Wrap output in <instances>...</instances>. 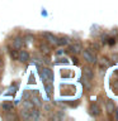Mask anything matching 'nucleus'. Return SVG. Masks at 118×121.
Masks as SVG:
<instances>
[{"label": "nucleus", "instance_id": "nucleus-6", "mask_svg": "<svg viewBox=\"0 0 118 121\" xmlns=\"http://www.w3.org/2000/svg\"><path fill=\"white\" fill-rule=\"evenodd\" d=\"M83 73H84V77H86L88 79H91V78H93V76H94L93 71H91L90 68H88V67H85L83 69Z\"/></svg>", "mask_w": 118, "mask_h": 121}, {"label": "nucleus", "instance_id": "nucleus-8", "mask_svg": "<svg viewBox=\"0 0 118 121\" xmlns=\"http://www.w3.org/2000/svg\"><path fill=\"white\" fill-rule=\"evenodd\" d=\"M29 119H33V120H38L39 119V111L38 110H33L29 111Z\"/></svg>", "mask_w": 118, "mask_h": 121}, {"label": "nucleus", "instance_id": "nucleus-24", "mask_svg": "<svg viewBox=\"0 0 118 121\" xmlns=\"http://www.w3.org/2000/svg\"><path fill=\"white\" fill-rule=\"evenodd\" d=\"M43 107H44V110H47V111H48V110L51 108V106H49V105H44Z\"/></svg>", "mask_w": 118, "mask_h": 121}, {"label": "nucleus", "instance_id": "nucleus-20", "mask_svg": "<svg viewBox=\"0 0 118 121\" xmlns=\"http://www.w3.org/2000/svg\"><path fill=\"white\" fill-rule=\"evenodd\" d=\"M29 98V92H24L23 93V100H28Z\"/></svg>", "mask_w": 118, "mask_h": 121}, {"label": "nucleus", "instance_id": "nucleus-9", "mask_svg": "<svg viewBox=\"0 0 118 121\" xmlns=\"http://www.w3.org/2000/svg\"><path fill=\"white\" fill-rule=\"evenodd\" d=\"M1 107H3V110H4V111H11L14 106H13V104H9V102H5V104H3V106H1Z\"/></svg>", "mask_w": 118, "mask_h": 121}, {"label": "nucleus", "instance_id": "nucleus-16", "mask_svg": "<svg viewBox=\"0 0 118 121\" xmlns=\"http://www.w3.org/2000/svg\"><path fill=\"white\" fill-rule=\"evenodd\" d=\"M83 83H84V86H85L88 90L90 88V83H89V81H88V78H86V77H84V79H83Z\"/></svg>", "mask_w": 118, "mask_h": 121}, {"label": "nucleus", "instance_id": "nucleus-21", "mask_svg": "<svg viewBox=\"0 0 118 121\" xmlns=\"http://www.w3.org/2000/svg\"><path fill=\"white\" fill-rule=\"evenodd\" d=\"M46 90H47V93H51V92H52V87H51V85H47V86H46Z\"/></svg>", "mask_w": 118, "mask_h": 121}, {"label": "nucleus", "instance_id": "nucleus-17", "mask_svg": "<svg viewBox=\"0 0 118 121\" xmlns=\"http://www.w3.org/2000/svg\"><path fill=\"white\" fill-rule=\"evenodd\" d=\"M100 63H102V66H105V67H108V66H109V62H108V59H105V58H102Z\"/></svg>", "mask_w": 118, "mask_h": 121}, {"label": "nucleus", "instance_id": "nucleus-3", "mask_svg": "<svg viewBox=\"0 0 118 121\" xmlns=\"http://www.w3.org/2000/svg\"><path fill=\"white\" fill-rule=\"evenodd\" d=\"M44 37H46V39L48 40L49 44H52V45H57V44H59V38L55 37L53 34H51V33H44Z\"/></svg>", "mask_w": 118, "mask_h": 121}, {"label": "nucleus", "instance_id": "nucleus-15", "mask_svg": "<svg viewBox=\"0 0 118 121\" xmlns=\"http://www.w3.org/2000/svg\"><path fill=\"white\" fill-rule=\"evenodd\" d=\"M23 106H24L25 108H33V102H30V101H25L24 104H23Z\"/></svg>", "mask_w": 118, "mask_h": 121}, {"label": "nucleus", "instance_id": "nucleus-11", "mask_svg": "<svg viewBox=\"0 0 118 121\" xmlns=\"http://www.w3.org/2000/svg\"><path fill=\"white\" fill-rule=\"evenodd\" d=\"M107 108H108V112H113V111H114V105H113V102H110V101L107 102Z\"/></svg>", "mask_w": 118, "mask_h": 121}, {"label": "nucleus", "instance_id": "nucleus-2", "mask_svg": "<svg viewBox=\"0 0 118 121\" xmlns=\"http://www.w3.org/2000/svg\"><path fill=\"white\" fill-rule=\"evenodd\" d=\"M83 56H84V59H85L88 63H91V64H93V63H97V58H95V56L91 54L89 51H84Z\"/></svg>", "mask_w": 118, "mask_h": 121}, {"label": "nucleus", "instance_id": "nucleus-10", "mask_svg": "<svg viewBox=\"0 0 118 121\" xmlns=\"http://www.w3.org/2000/svg\"><path fill=\"white\" fill-rule=\"evenodd\" d=\"M32 102H33V105L37 106V107H41V106H42V102H41V100H39V98H38L37 96L32 98Z\"/></svg>", "mask_w": 118, "mask_h": 121}, {"label": "nucleus", "instance_id": "nucleus-22", "mask_svg": "<svg viewBox=\"0 0 118 121\" xmlns=\"http://www.w3.org/2000/svg\"><path fill=\"white\" fill-rule=\"evenodd\" d=\"M10 56L13 57V58H18V54H17V53H15L14 51H13V52H10Z\"/></svg>", "mask_w": 118, "mask_h": 121}, {"label": "nucleus", "instance_id": "nucleus-14", "mask_svg": "<svg viewBox=\"0 0 118 121\" xmlns=\"http://www.w3.org/2000/svg\"><path fill=\"white\" fill-rule=\"evenodd\" d=\"M22 117H24V119H29V111L28 110H22Z\"/></svg>", "mask_w": 118, "mask_h": 121}, {"label": "nucleus", "instance_id": "nucleus-7", "mask_svg": "<svg viewBox=\"0 0 118 121\" xmlns=\"http://www.w3.org/2000/svg\"><path fill=\"white\" fill-rule=\"evenodd\" d=\"M70 49H71V52H72V53L78 54V53L81 52V45H80L79 43H75V44H72L71 47H70Z\"/></svg>", "mask_w": 118, "mask_h": 121}, {"label": "nucleus", "instance_id": "nucleus-5", "mask_svg": "<svg viewBox=\"0 0 118 121\" xmlns=\"http://www.w3.org/2000/svg\"><path fill=\"white\" fill-rule=\"evenodd\" d=\"M13 47L15 49H20L23 47V39H22V38H19V37L15 38V39L13 40Z\"/></svg>", "mask_w": 118, "mask_h": 121}, {"label": "nucleus", "instance_id": "nucleus-12", "mask_svg": "<svg viewBox=\"0 0 118 121\" xmlns=\"http://www.w3.org/2000/svg\"><path fill=\"white\" fill-rule=\"evenodd\" d=\"M91 112H93L94 115H98V113H99V107H98V105H93V106H91Z\"/></svg>", "mask_w": 118, "mask_h": 121}, {"label": "nucleus", "instance_id": "nucleus-19", "mask_svg": "<svg viewBox=\"0 0 118 121\" xmlns=\"http://www.w3.org/2000/svg\"><path fill=\"white\" fill-rule=\"evenodd\" d=\"M41 49H42V52L48 53V47H47V45H43V44H42V45H41Z\"/></svg>", "mask_w": 118, "mask_h": 121}, {"label": "nucleus", "instance_id": "nucleus-13", "mask_svg": "<svg viewBox=\"0 0 118 121\" xmlns=\"http://www.w3.org/2000/svg\"><path fill=\"white\" fill-rule=\"evenodd\" d=\"M67 43L69 42H67L66 38H59V44L60 45H67Z\"/></svg>", "mask_w": 118, "mask_h": 121}, {"label": "nucleus", "instance_id": "nucleus-23", "mask_svg": "<svg viewBox=\"0 0 118 121\" xmlns=\"http://www.w3.org/2000/svg\"><path fill=\"white\" fill-rule=\"evenodd\" d=\"M112 59L116 60V62H118V54H113V56H112Z\"/></svg>", "mask_w": 118, "mask_h": 121}, {"label": "nucleus", "instance_id": "nucleus-1", "mask_svg": "<svg viewBox=\"0 0 118 121\" xmlns=\"http://www.w3.org/2000/svg\"><path fill=\"white\" fill-rule=\"evenodd\" d=\"M41 76L44 81H48V82H53V74H52V71L48 69V68H43L41 71Z\"/></svg>", "mask_w": 118, "mask_h": 121}, {"label": "nucleus", "instance_id": "nucleus-4", "mask_svg": "<svg viewBox=\"0 0 118 121\" xmlns=\"http://www.w3.org/2000/svg\"><path fill=\"white\" fill-rule=\"evenodd\" d=\"M18 59L20 60V62H28V60H29L28 52H27V51H22V52L18 54Z\"/></svg>", "mask_w": 118, "mask_h": 121}, {"label": "nucleus", "instance_id": "nucleus-18", "mask_svg": "<svg viewBox=\"0 0 118 121\" xmlns=\"http://www.w3.org/2000/svg\"><path fill=\"white\" fill-rule=\"evenodd\" d=\"M32 63H33V64H36V66H38V67H39L41 64H42V62H41L39 59H37V58H34V59L32 60Z\"/></svg>", "mask_w": 118, "mask_h": 121}]
</instances>
